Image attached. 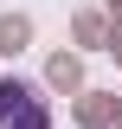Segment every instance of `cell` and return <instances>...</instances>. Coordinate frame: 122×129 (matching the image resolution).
Here are the masks:
<instances>
[{
    "instance_id": "6da1fadb",
    "label": "cell",
    "mask_w": 122,
    "mask_h": 129,
    "mask_svg": "<svg viewBox=\"0 0 122 129\" xmlns=\"http://www.w3.org/2000/svg\"><path fill=\"white\" fill-rule=\"evenodd\" d=\"M0 129H51V103L32 84L0 78Z\"/></svg>"
}]
</instances>
